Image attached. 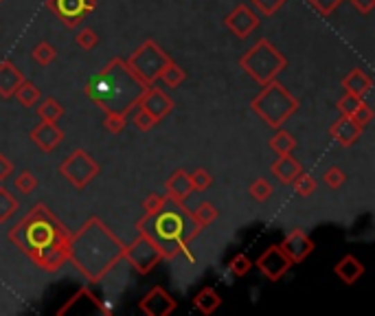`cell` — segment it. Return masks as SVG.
I'll list each match as a JSON object with an SVG mask.
<instances>
[{
  "label": "cell",
  "instance_id": "cell-26",
  "mask_svg": "<svg viewBox=\"0 0 375 316\" xmlns=\"http://www.w3.org/2000/svg\"><path fill=\"white\" fill-rule=\"evenodd\" d=\"M20 202L18 198L13 195L7 187H0V224H5L7 220H11L18 213Z\"/></svg>",
  "mask_w": 375,
  "mask_h": 316
},
{
  "label": "cell",
  "instance_id": "cell-30",
  "mask_svg": "<svg viewBox=\"0 0 375 316\" xmlns=\"http://www.w3.org/2000/svg\"><path fill=\"white\" fill-rule=\"evenodd\" d=\"M248 193H250V198H252L254 202H268L272 198L274 189H272V184L268 182L265 178H257V180L250 182Z\"/></svg>",
  "mask_w": 375,
  "mask_h": 316
},
{
  "label": "cell",
  "instance_id": "cell-21",
  "mask_svg": "<svg viewBox=\"0 0 375 316\" xmlns=\"http://www.w3.org/2000/svg\"><path fill=\"white\" fill-rule=\"evenodd\" d=\"M365 270H367L365 263L354 255H345L336 266H333V274H336L345 286H354L360 276L365 274Z\"/></svg>",
  "mask_w": 375,
  "mask_h": 316
},
{
  "label": "cell",
  "instance_id": "cell-19",
  "mask_svg": "<svg viewBox=\"0 0 375 316\" xmlns=\"http://www.w3.org/2000/svg\"><path fill=\"white\" fill-rule=\"evenodd\" d=\"M24 82V73L11 60L0 62V97L11 99L16 95V88Z\"/></svg>",
  "mask_w": 375,
  "mask_h": 316
},
{
  "label": "cell",
  "instance_id": "cell-4",
  "mask_svg": "<svg viewBox=\"0 0 375 316\" xmlns=\"http://www.w3.org/2000/svg\"><path fill=\"white\" fill-rule=\"evenodd\" d=\"M145 88L147 86L132 73L128 62L114 58L86 82V97L95 105H99L105 114H128L130 110L137 108Z\"/></svg>",
  "mask_w": 375,
  "mask_h": 316
},
{
  "label": "cell",
  "instance_id": "cell-24",
  "mask_svg": "<svg viewBox=\"0 0 375 316\" xmlns=\"http://www.w3.org/2000/svg\"><path fill=\"white\" fill-rule=\"evenodd\" d=\"M268 145H270V150L277 152L279 156L281 154H292L294 150H297V139H294L288 130L277 128V134L268 141Z\"/></svg>",
  "mask_w": 375,
  "mask_h": 316
},
{
  "label": "cell",
  "instance_id": "cell-7",
  "mask_svg": "<svg viewBox=\"0 0 375 316\" xmlns=\"http://www.w3.org/2000/svg\"><path fill=\"white\" fill-rule=\"evenodd\" d=\"M169 60H171V58L154 42V40H147V42H143V44L130 55L128 66H130L132 73L137 75L145 86H152V84L158 82L160 71H163V66H165Z\"/></svg>",
  "mask_w": 375,
  "mask_h": 316
},
{
  "label": "cell",
  "instance_id": "cell-10",
  "mask_svg": "<svg viewBox=\"0 0 375 316\" xmlns=\"http://www.w3.org/2000/svg\"><path fill=\"white\" fill-rule=\"evenodd\" d=\"M46 7L64 26L73 29L97 9V0H46Z\"/></svg>",
  "mask_w": 375,
  "mask_h": 316
},
{
  "label": "cell",
  "instance_id": "cell-29",
  "mask_svg": "<svg viewBox=\"0 0 375 316\" xmlns=\"http://www.w3.org/2000/svg\"><path fill=\"white\" fill-rule=\"evenodd\" d=\"M158 79H163V82L169 86V88H178L184 79H186V73L180 69V66L173 62V60H169L165 66H163V71H160V77Z\"/></svg>",
  "mask_w": 375,
  "mask_h": 316
},
{
  "label": "cell",
  "instance_id": "cell-36",
  "mask_svg": "<svg viewBox=\"0 0 375 316\" xmlns=\"http://www.w3.org/2000/svg\"><path fill=\"white\" fill-rule=\"evenodd\" d=\"M105 130L110 132V134H121L128 125V114H119V112H108L105 114Z\"/></svg>",
  "mask_w": 375,
  "mask_h": 316
},
{
  "label": "cell",
  "instance_id": "cell-22",
  "mask_svg": "<svg viewBox=\"0 0 375 316\" xmlns=\"http://www.w3.org/2000/svg\"><path fill=\"white\" fill-rule=\"evenodd\" d=\"M342 88H345V92H349V95L358 97V99H365L373 88V79L365 71L354 69L349 75H345Z\"/></svg>",
  "mask_w": 375,
  "mask_h": 316
},
{
  "label": "cell",
  "instance_id": "cell-41",
  "mask_svg": "<svg viewBox=\"0 0 375 316\" xmlns=\"http://www.w3.org/2000/svg\"><path fill=\"white\" fill-rule=\"evenodd\" d=\"M261 16H274V13L286 5V0H252Z\"/></svg>",
  "mask_w": 375,
  "mask_h": 316
},
{
  "label": "cell",
  "instance_id": "cell-28",
  "mask_svg": "<svg viewBox=\"0 0 375 316\" xmlns=\"http://www.w3.org/2000/svg\"><path fill=\"white\" fill-rule=\"evenodd\" d=\"M191 216H193V220L198 222L200 229H207V227H211V224L218 220L220 211L213 207L211 202H200V204L191 211Z\"/></svg>",
  "mask_w": 375,
  "mask_h": 316
},
{
  "label": "cell",
  "instance_id": "cell-34",
  "mask_svg": "<svg viewBox=\"0 0 375 316\" xmlns=\"http://www.w3.org/2000/svg\"><path fill=\"white\" fill-rule=\"evenodd\" d=\"M189 180H191L193 191H207L213 184V176L209 174L207 169H202V167H198L193 174H189Z\"/></svg>",
  "mask_w": 375,
  "mask_h": 316
},
{
  "label": "cell",
  "instance_id": "cell-37",
  "mask_svg": "<svg viewBox=\"0 0 375 316\" xmlns=\"http://www.w3.org/2000/svg\"><path fill=\"white\" fill-rule=\"evenodd\" d=\"M323 180H325V184H327L329 189H333V191H336V189H340L342 184H345V180H347V174H345V171H342L338 165H331V167L325 171Z\"/></svg>",
  "mask_w": 375,
  "mask_h": 316
},
{
  "label": "cell",
  "instance_id": "cell-3",
  "mask_svg": "<svg viewBox=\"0 0 375 316\" xmlns=\"http://www.w3.org/2000/svg\"><path fill=\"white\" fill-rule=\"evenodd\" d=\"M139 233H145L150 240L160 248L165 259H173L176 255H186V259H193L189 253L191 242L202 231L191 216V209H186L184 202H169L156 211V213L143 216L137 222Z\"/></svg>",
  "mask_w": 375,
  "mask_h": 316
},
{
  "label": "cell",
  "instance_id": "cell-8",
  "mask_svg": "<svg viewBox=\"0 0 375 316\" xmlns=\"http://www.w3.org/2000/svg\"><path fill=\"white\" fill-rule=\"evenodd\" d=\"M62 178L69 180L77 191H84L88 184L101 174L99 163L86 150H75L60 163Z\"/></svg>",
  "mask_w": 375,
  "mask_h": 316
},
{
  "label": "cell",
  "instance_id": "cell-1",
  "mask_svg": "<svg viewBox=\"0 0 375 316\" xmlns=\"http://www.w3.org/2000/svg\"><path fill=\"white\" fill-rule=\"evenodd\" d=\"M9 242L44 272H58L69 261L71 231L44 202H37L13 224Z\"/></svg>",
  "mask_w": 375,
  "mask_h": 316
},
{
  "label": "cell",
  "instance_id": "cell-39",
  "mask_svg": "<svg viewBox=\"0 0 375 316\" xmlns=\"http://www.w3.org/2000/svg\"><path fill=\"white\" fill-rule=\"evenodd\" d=\"M360 101L363 99H358V97H354V95H349V92H345V95L338 99V112L342 114V116H354V112H356V108L360 105Z\"/></svg>",
  "mask_w": 375,
  "mask_h": 316
},
{
  "label": "cell",
  "instance_id": "cell-42",
  "mask_svg": "<svg viewBox=\"0 0 375 316\" xmlns=\"http://www.w3.org/2000/svg\"><path fill=\"white\" fill-rule=\"evenodd\" d=\"M165 204H167V195L150 193V195H147L145 200H143V211H145L147 216H150V213H156V211H160Z\"/></svg>",
  "mask_w": 375,
  "mask_h": 316
},
{
  "label": "cell",
  "instance_id": "cell-23",
  "mask_svg": "<svg viewBox=\"0 0 375 316\" xmlns=\"http://www.w3.org/2000/svg\"><path fill=\"white\" fill-rule=\"evenodd\" d=\"M193 306L200 314H204V316H211L216 310L222 308V297L218 295V290L216 288H202L200 292L193 297Z\"/></svg>",
  "mask_w": 375,
  "mask_h": 316
},
{
  "label": "cell",
  "instance_id": "cell-35",
  "mask_svg": "<svg viewBox=\"0 0 375 316\" xmlns=\"http://www.w3.org/2000/svg\"><path fill=\"white\" fill-rule=\"evenodd\" d=\"M75 44L79 46V49H84V51H92L97 44H99V35H97V31L95 29H82L77 33V37H75Z\"/></svg>",
  "mask_w": 375,
  "mask_h": 316
},
{
  "label": "cell",
  "instance_id": "cell-33",
  "mask_svg": "<svg viewBox=\"0 0 375 316\" xmlns=\"http://www.w3.org/2000/svg\"><path fill=\"white\" fill-rule=\"evenodd\" d=\"M292 184H294V191H297V195H301V198H310L316 191V180L310 174H305V171H301V174L297 176V180H294Z\"/></svg>",
  "mask_w": 375,
  "mask_h": 316
},
{
  "label": "cell",
  "instance_id": "cell-6",
  "mask_svg": "<svg viewBox=\"0 0 375 316\" xmlns=\"http://www.w3.org/2000/svg\"><path fill=\"white\" fill-rule=\"evenodd\" d=\"M239 66L244 69V73L254 79L257 84H268L277 79V75L288 66L286 55L281 53L272 42L268 40H259L252 49H248L242 58H239Z\"/></svg>",
  "mask_w": 375,
  "mask_h": 316
},
{
  "label": "cell",
  "instance_id": "cell-13",
  "mask_svg": "<svg viewBox=\"0 0 375 316\" xmlns=\"http://www.w3.org/2000/svg\"><path fill=\"white\" fill-rule=\"evenodd\" d=\"M137 105H139V108H143L147 114H152L156 121H163V119L173 110V99L167 95L165 90H160V88H156L152 84V86L145 88V92L141 95Z\"/></svg>",
  "mask_w": 375,
  "mask_h": 316
},
{
  "label": "cell",
  "instance_id": "cell-31",
  "mask_svg": "<svg viewBox=\"0 0 375 316\" xmlns=\"http://www.w3.org/2000/svg\"><path fill=\"white\" fill-rule=\"evenodd\" d=\"M13 187H16V191L22 193V195H31L37 189V178H35L33 171L22 169L20 174L13 178Z\"/></svg>",
  "mask_w": 375,
  "mask_h": 316
},
{
  "label": "cell",
  "instance_id": "cell-38",
  "mask_svg": "<svg viewBox=\"0 0 375 316\" xmlns=\"http://www.w3.org/2000/svg\"><path fill=\"white\" fill-rule=\"evenodd\" d=\"M252 268V261L244 255V253H239L235 255L231 261H229V270L235 274V276H246Z\"/></svg>",
  "mask_w": 375,
  "mask_h": 316
},
{
  "label": "cell",
  "instance_id": "cell-5",
  "mask_svg": "<svg viewBox=\"0 0 375 316\" xmlns=\"http://www.w3.org/2000/svg\"><path fill=\"white\" fill-rule=\"evenodd\" d=\"M250 108L263 123L270 128H281L290 116L299 112L301 103L284 84L272 79V82L263 84L259 95L250 101Z\"/></svg>",
  "mask_w": 375,
  "mask_h": 316
},
{
  "label": "cell",
  "instance_id": "cell-14",
  "mask_svg": "<svg viewBox=\"0 0 375 316\" xmlns=\"http://www.w3.org/2000/svg\"><path fill=\"white\" fill-rule=\"evenodd\" d=\"M259 16L254 13L252 9H248L246 5H237L229 16L224 18L226 29H229L235 37L239 40H246L254 29L259 26Z\"/></svg>",
  "mask_w": 375,
  "mask_h": 316
},
{
  "label": "cell",
  "instance_id": "cell-20",
  "mask_svg": "<svg viewBox=\"0 0 375 316\" xmlns=\"http://www.w3.org/2000/svg\"><path fill=\"white\" fill-rule=\"evenodd\" d=\"M270 171H272V176L281 184H286V187H288V184H292L294 180H297V176L303 171V167H301V163L292 154H281L277 161L272 163Z\"/></svg>",
  "mask_w": 375,
  "mask_h": 316
},
{
  "label": "cell",
  "instance_id": "cell-47",
  "mask_svg": "<svg viewBox=\"0 0 375 316\" xmlns=\"http://www.w3.org/2000/svg\"><path fill=\"white\" fill-rule=\"evenodd\" d=\"M0 3H5V0H0Z\"/></svg>",
  "mask_w": 375,
  "mask_h": 316
},
{
  "label": "cell",
  "instance_id": "cell-25",
  "mask_svg": "<svg viewBox=\"0 0 375 316\" xmlns=\"http://www.w3.org/2000/svg\"><path fill=\"white\" fill-rule=\"evenodd\" d=\"M37 116L40 121H60L64 116V105L55 99V97H46L42 103L37 105Z\"/></svg>",
  "mask_w": 375,
  "mask_h": 316
},
{
  "label": "cell",
  "instance_id": "cell-27",
  "mask_svg": "<svg viewBox=\"0 0 375 316\" xmlns=\"http://www.w3.org/2000/svg\"><path fill=\"white\" fill-rule=\"evenodd\" d=\"M13 97L18 99V103L22 105V108H33V105L40 101V90L33 82L24 79V82L16 88V95Z\"/></svg>",
  "mask_w": 375,
  "mask_h": 316
},
{
  "label": "cell",
  "instance_id": "cell-16",
  "mask_svg": "<svg viewBox=\"0 0 375 316\" xmlns=\"http://www.w3.org/2000/svg\"><path fill=\"white\" fill-rule=\"evenodd\" d=\"M31 141L35 143V148L40 152H44V154H51V152H55L62 141H64V132L62 128L55 123V121H40L33 130H31Z\"/></svg>",
  "mask_w": 375,
  "mask_h": 316
},
{
  "label": "cell",
  "instance_id": "cell-9",
  "mask_svg": "<svg viewBox=\"0 0 375 316\" xmlns=\"http://www.w3.org/2000/svg\"><path fill=\"white\" fill-rule=\"evenodd\" d=\"M130 261V266L137 270L139 274H150L160 261H163V253L160 248L147 237L145 233H139V237L130 246H125V257Z\"/></svg>",
  "mask_w": 375,
  "mask_h": 316
},
{
  "label": "cell",
  "instance_id": "cell-32",
  "mask_svg": "<svg viewBox=\"0 0 375 316\" xmlns=\"http://www.w3.org/2000/svg\"><path fill=\"white\" fill-rule=\"evenodd\" d=\"M31 58H33V62H35L37 66H49L51 62H55L58 51H55V46L49 44V42H40V44L33 46Z\"/></svg>",
  "mask_w": 375,
  "mask_h": 316
},
{
  "label": "cell",
  "instance_id": "cell-45",
  "mask_svg": "<svg viewBox=\"0 0 375 316\" xmlns=\"http://www.w3.org/2000/svg\"><path fill=\"white\" fill-rule=\"evenodd\" d=\"M13 174V163H11V158L7 154L0 152V182H5L7 178H11Z\"/></svg>",
  "mask_w": 375,
  "mask_h": 316
},
{
  "label": "cell",
  "instance_id": "cell-46",
  "mask_svg": "<svg viewBox=\"0 0 375 316\" xmlns=\"http://www.w3.org/2000/svg\"><path fill=\"white\" fill-rule=\"evenodd\" d=\"M351 5L358 13H363V16H369L375 7V0H351Z\"/></svg>",
  "mask_w": 375,
  "mask_h": 316
},
{
  "label": "cell",
  "instance_id": "cell-43",
  "mask_svg": "<svg viewBox=\"0 0 375 316\" xmlns=\"http://www.w3.org/2000/svg\"><path fill=\"white\" fill-rule=\"evenodd\" d=\"M132 121H134V125H137V128H139L141 132H150V130H152V128H154V125L158 123L156 119H154L152 114H147V112H145L143 108H141V110H139L137 114H134V119H132Z\"/></svg>",
  "mask_w": 375,
  "mask_h": 316
},
{
  "label": "cell",
  "instance_id": "cell-11",
  "mask_svg": "<svg viewBox=\"0 0 375 316\" xmlns=\"http://www.w3.org/2000/svg\"><path fill=\"white\" fill-rule=\"evenodd\" d=\"M254 266L261 270V274L265 276V279L279 281L281 276H284L292 268V261H290V257L284 253V250H281V246H270L259 255V259H257Z\"/></svg>",
  "mask_w": 375,
  "mask_h": 316
},
{
  "label": "cell",
  "instance_id": "cell-18",
  "mask_svg": "<svg viewBox=\"0 0 375 316\" xmlns=\"http://www.w3.org/2000/svg\"><path fill=\"white\" fill-rule=\"evenodd\" d=\"M165 191H167V200H169V202H178V204L184 202L186 198L193 193L189 174H186L184 169H176V171H173V174L167 178Z\"/></svg>",
  "mask_w": 375,
  "mask_h": 316
},
{
  "label": "cell",
  "instance_id": "cell-44",
  "mask_svg": "<svg viewBox=\"0 0 375 316\" xmlns=\"http://www.w3.org/2000/svg\"><path fill=\"white\" fill-rule=\"evenodd\" d=\"M354 119H356V121H358L360 125H363V128H367V125H369V121L373 119V110H371V105H369L365 99L360 101V105L356 108V112H354Z\"/></svg>",
  "mask_w": 375,
  "mask_h": 316
},
{
  "label": "cell",
  "instance_id": "cell-17",
  "mask_svg": "<svg viewBox=\"0 0 375 316\" xmlns=\"http://www.w3.org/2000/svg\"><path fill=\"white\" fill-rule=\"evenodd\" d=\"M363 125H360L354 116H342L336 119L331 125H329V137L336 141L340 148H351V145L358 143V139L363 137Z\"/></svg>",
  "mask_w": 375,
  "mask_h": 316
},
{
  "label": "cell",
  "instance_id": "cell-2",
  "mask_svg": "<svg viewBox=\"0 0 375 316\" xmlns=\"http://www.w3.org/2000/svg\"><path fill=\"white\" fill-rule=\"evenodd\" d=\"M125 257V244L101 218H88L77 233H71L69 261L88 283H99Z\"/></svg>",
  "mask_w": 375,
  "mask_h": 316
},
{
  "label": "cell",
  "instance_id": "cell-12",
  "mask_svg": "<svg viewBox=\"0 0 375 316\" xmlns=\"http://www.w3.org/2000/svg\"><path fill=\"white\" fill-rule=\"evenodd\" d=\"M176 308H178L176 299L160 286H154L150 292L139 301V310L147 316H169Z\"/></svg>",
  "mask_w": 375,
  "mask_h": 316
},
{
  "label": "cell",
  "instance_id": "cell-15",
  "mask_svg": "<svg viewBox=\"0 0 375 316\" xmlns=\"http://www.w3.org/2000/svg\"><path fill=\"white\" fill-rule=\"evenodd\" d=\"M281 250L290 257L292 263H301L305 261V257H310L314 253V242H312V237L307 235L305 231L301 229H294L290 231L286 237H284V242L279 244Z\"/></svg>",
  "mask_w": 375,
  "mask_h": 316
},
{
  "label": "cell",
  "instance_id": "cell-40",
  "mask_svg": "<svg viewBox=\"0 0 375 316\" xmlns=\"http://www.w3.org/2000/svg\"><path fill=\"white\" fill-rule=\"evenodd\" d=\"M307 3H310V7L316 13H320V16H331V13L340 7L342 0H307Z\"/></svg>",
  "mask_w": 375,
  "mask_h": 316
}]
</instances>
